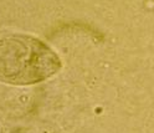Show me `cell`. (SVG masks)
<instances>
[{"label": "cell", "instance_id": "6da1fadb", "mask_svg": "<svg viewBox=\"0 0 154 133\" xmlns=\"http://www.w3.org/2000/svg\"><path fill=\"white\" fill-rule=\"evenodd\" d=\"M61 60L51 47L30 35L0 39V81L16 86L40 83L61 70Z\"/></svg>", "mask_w": 154, "mask_h": 133}]
</instances>
